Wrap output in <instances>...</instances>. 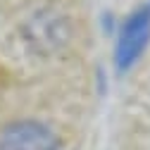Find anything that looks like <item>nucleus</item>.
<instances>
[{"label":"nucleus","mask_w":150,"mask_h":150,"mask_svg":"<svg viewBox=\"0 0 150 150\" xmlns=\"http://www.w3.org/2000/svg\"><path fill=\"white\" fill-rule=\"evenodd\" d=\"M0 150H60V141L43 122L17 119L0 129Z\"/></svg>","instance_id":"f03ea898"},{"label":"nucleus","mask_w":150,"mask_h":150,"mask_svg":"<svg viewBox=\"0 0 150 150\" xmlns=\"http://www.w3.org/2000/svg\"><path fill=\"white\" fill-rule=\"evenodd\" d=\"M150 41V3L138 7L126 17V22L119 26L117 48H115V64L119 71H126L134 64Z\"/></svg>","instance_id":"f257e3e1"}]
</instances>
